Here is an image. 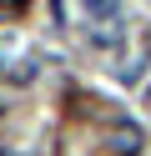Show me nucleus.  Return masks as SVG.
<instances>
[{"mask_svg":"<svg viewBox=\"0 0 151 156\" xmlns=\"http://www.w3.org/2000/svg\"><path fill=\"white\" fill-rule=\"evenodd\" d=\"M81 10H86V25H96V41H116L121 0H81Z\"/></svg>","mask_w":151,"mask_h":156,"instance_id":"nucleus-1","label":"nucleus"},{"mask_svg":"<svg viewBox=\"0 0 151 156\" xmlns=\"http://www.w3.org/2000/svg\"><path fill=\"white\" fill-rule=\"evenodd\" d=\"M106 141H111V151H116V156H136V151H141V126L116 121V126L106 131Z\"/></svg>","mask_w":151,"mask_h":156,"instance_id":"nucleus-2","label":"nucleus"}]
</instances>
